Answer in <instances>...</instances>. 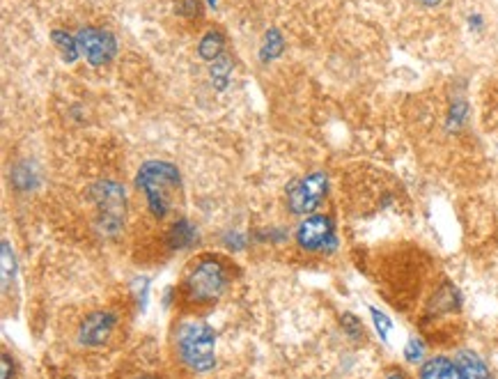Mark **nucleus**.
<instances>
[{
    "label": "nucleus",
    "mask_w": 498,
    "mask_h": 379,
    "mask_svg": "<svg viewBox=\"0 0 498 379\" xmlns=\"http://www.w3.org/2000/svg\"><path fill=\"white\" fill-rule=\"evenodd\" d=\"M234 267L221 253H200L184 269L178 283V299L188 312L217 306L233 288Z\"/></svg>",
    "instance_id": "f257e3e1"
},
{
    "label": "nucleus",
    "mask_w": 498,
    "mask_h": 379,
    "mask_svg": "<svg viewBox=\"0 0 498 379\" xmlns=\"http://www.w3.org/2000/svg\"><path fill=\"white\" fill-rule=\"evenodd\" d=\"M172 351L191 375H209L217 368V331L198 315L182 318L172 329Z\"/></svg>",
    "instance_id": "f03ea898"
},
{
    "label": "nucleus",
    "mask_w": 498,
    "mask_h": 379,
    "mask_svg": "<svg viewBox=\"0 0 498 379\" xmlns=\"http://www.w3.org/2000/svg\"><path fill=\"white\" fill-rule=\"evenodd\" d=\"M136 189L143 195L145 209L156 224H163L172 214L182 193L179 168L163 159H150L136 173Z\"/></svg>",
    "instance_id": "7ed1b4c3"
},
{
    "label": "nucleus",
    "mask_w": 498,
    "mask_h": 379,
    "mask_svg": "<svg viewBox=\"0 0 498 379\" xmlns=\"http://www.w3.org/2000/svg\"><path fill=\"white\" fill-rule=\"evenodd\" d=\"M294 244L305 256H333L340 249L336 218L327 212L304 217L294 230Z\"/></svg>",
    "instance_id": "20e7f679"
},
{
    "label": "nucleus",
    "mask_w": 498,
    "mask_h": 379,
    "mask_svg": "<svg viewBox=\"0 0 498 379\" xmlns=\"http://www.w3.org/2000/svg\"><path fill=\"white\" fill-rule=\"evenodd\" d=\"M94 209H97V228L113 237L124 228L127 217V191L115 179H99L90 186Z\"/></svg>",
    "instance_id": "39448f33"
},
{
    "label": "nucleus",
    "mask_w": 498,
    "mask_h": 379,
    "mask_svg": "<svg viewBox=\"0 0 498 379\" xmlns=\"http://www.w3.org/2000/svg\"><path fill=\"white\" fill-rule=\"evenodd\" d=\"M328 193H331V178H328L327 170H312L304 178L294 179L288 186L285 205L294 217H311L327 202Z\"/></svg>",
    "instance_id": "423d86ee"
},
{
    "label": "nucleus",
    "mask_w": 498,
    "mask_h": 379,
    "mask_svg": "<svg viewBox=\"0 0 498 379\" xmlns=\"http://www.w3.org/2000/svg\"><path fill=\"white\" fill-rule=\"evenodd\" d=\"M117 327H120V312L113 308H99V311L88 312L76 327L78 345L90 347V350L108 345Z\"/></svg>",
    "instance_id": "0eeeda50"
},
{
    "label": "nucleus",
    "mask_w": 498,
    "mask_h": 379,
    "mask_svg": "<svg viewBox=\"0 0 498 379\" xmlns=\"http://www.w3.org/2000/svg\"><path fill=\"white\" fill-rule=\"evenodd\" d=\"M76 39L81 56H85V60L92 67L108 65L117 56V39L111 30L97 28V26H83V28H78Z\"/></svg>",
    "instance_id": "6e6552de"
},
{
    "label": "nucleus",
    "mask_w": 498,
    "mask_h": 379,
    "mask_svg": "<svg viewBox=\"0 0 498 379\" xmlns=\"http://www.w3.org/2000/svg\"><path fill=\"white\" fill-rule=\"evenodd\" d=\"M198 240H200L198 225L191 224V221L184 217L175 218V221L166 228V233H163V246L172 253L194 249V246L198 244Z\"/></svg>",
    "instance_id": "1a4fd4ad"
},
{
    "label": "nucleus",
    "mask_w": 498,
    "mask_h": 379,
    "mask_svg": "<svg viewBox=\"0 0 498 379\" xmlns=\"http://www.w3.org/2000/svg\"><path fill=\"white\" fill-rule=\"evenodd\" d=\"M418 379H464L462 370L455 361V357L448 354H434L427 357L425 361L418 366Z\"/></svg>",
    "instance_id": "9d476101"
},
{
    "label": "nucleus",
    "mask_w": 498,
    "mask_h": 379,
    "mask_svg": "<svg viewBox=\"0 0 498 379\" xmlns=\"http://www.w3.org/2000/svg\"><path fill=\"white\" fill-rule=\"evenodd\" d=\"M455 361L460 366L464 379H494L489 363L470 347H462V350L455 351Z\"/></svg>",
    "instance_id": "9b49d317"
},
{
    "label": "nucleus",
    "mask_w": 498,
    "mask_h": 379,
    "mask_svg": "<svg viewBox=\"0 0 498 379\" xmlns=\"http://www.w3.org/2000/svg\"><path fill=\"white\" fill-rule=\"evenodd\" d=\"M223 51H225V35L221 30L211 28L207 30L198 42V56L207 62H214L223 56Z\"/></svg>",
    "instance_id": "f8f14e48"
},
{
    "label": "nucleus",
    "mask_w": 498,
    "mask_h": 379,
    "mask_svg": "<svg viewBox=\"0 0 498 379\" xmlns=\"http://www.w3.org/2000/svg\"><path fill=\"white\" fill-rule=\"evenodd\" d=\"M51 39H53V44H56V49L60 51V56L65 62H76L78 56H81V49H78V39L76 35L67 33V30H53L51 33Z\"/></svg>",
    "instance_id": "ddd939ff"
},
{
    "label": "nucleus",
    "mask_w": 498,
    "mask_h": 379,
    "mask_svg": "<svg viewBox=\"0 0 498 379\" xmlns=\"http://www.w3.org/2000/svg\"><path fill=\"white\" fill-rule=\"evenodd\" d=\"M285 51V37L278 28H269L265 35V42L260 46V60L262 62H273L276 58L282 56Z\"/></svg>",
    "instance_id": "4468645a"
},
{
    "label": "nucleus",
    "mask_w": 498,
    "mask_h": 379,
    "mask_svg": "<svg viewBox=\"0 0 498 379\" xmlns=\"http://www.w3.org/2000/svg\"><path fill=\"white\" fill-rule=\"evenodd\" d=\"M233 67H234L233 58L225 56V53H223L218 60L211 62L209 74H211V83H214V88H217V90H225L227 88L230 78H233Z\"/></svg>",
    "instance_id": "2eb2a0df"
},
{
    "label": "nucleus",
    "mask_w": 498,
    "mask_h": 379,
    "mask_svg": "<svg viewBox=\"0 0 498 379\" xmlns=\"http://www.w3.org/2000/svg\"><path fill=\"white\" fill-rule=\"evenodd\" d=\"M466 117H469V104H466L464 99H455L448 111V120H446L448 131H460V129L464 127Z\"/></svg>",
    "instance_id": "dca6fc26"
},
{
    "label": "nucleus",
    "mask_w": 498,
    "mask_h": 379,
    "mask_svg": "<svg viewBox=\"0 0 498 379\" xmlns=\"http://www.w3.org/2000/svg\"><path fill=\"white\" fill-rule=\"evenodd\" d=\"M340 327H343V331L347 334V338H352V341L359 343L366 338V327H363V322L356 318L354 312H344L343 318H340Z\"/></svg>",
    "instance_id": "f3484780"
},
{
    "label": "nucleus",
    "mask_w": 498,
    "mask_h": 379,
    "mask_svg": "<svg viewBox=\"0 0 498 379\" xmlns=\"http://www.w3.org/2000/svg\"><path fill=\"white\" fill-rule=\"evenodd\" d=\"M14 272H17V257L12 251L10 241H3V288H10L12 280H14Z\"/></svg>",
    "instance_id": "a211bd4d"
},
{
    "label": "nucleus",
    "mask_w": 498,
    "mask_h": 379,
    "mask_svg": "<svg viewBox=\"0 0 498 379\" xmlns=\"http://www.w3.org/2000/svg\"><path fill=\"white\" fill-rule=\"evenodd\" d=\"M425 351H427V345H425V341L423 338H418V336H411L409 341H407V345H405V361L407 363H418L421 366L423 361H425Z\"/></svg>",
    "instance_id": "6ab92c4d"
},
{
    "label": "nucleus",
    "mask_w": 498,
    "mask_h": 379,
    "mask_svg": "<svg viewBox=\"0 0 498 379\" xmlns=\"http://www.w3.org/2000/svg\"><path fill=\"white\" fill-rule=\"evenodd\" d=\"M370 318H372V324H375L376 334H379V338H382L383 343H388V336H391V331H393V320L375 306H370Z\"/></svg>",
    "instance_id": "aec40b11"
},
{
    "label": "nucleus",
    "mask_w": 498,
    "mask_h": 379,
    "mask_svg": "<svg viewBox=\"0 0 498 379\" xmlns=\"http://www.w3.org/2000/svg\"><path fill=\"white\" fill-rule=\"evenodd\" d=\"M175 14L186 21H195L202 17V0H179L175 3Z\"/></svg>",
    "instance_id": "412c9836"
},
{
    "label": "nucleus",
    "mask_w": 498,
    "mask_h": 379,
    "mask_svg": "<svg viewBox=\"0 0 498 379\" xmlns=\"http://www.w3.org/2000/svg\"><path fill=\"white\" fill-rule=\"evenodd\" d=\"M0 363H3V379L17 377V366H14V359H12L10 351H3V359H0Z\"/></svg>",
    "instance_id": "4be33fe9"
},
{
    "label": "nucleus",
    "mask_w": 498,
    "mask_h": 379,
    "mask_svg": "<svg viewBox=\"0 0 498 379\" xmlns=\"http://www.w3.org/2000/svg\"><path fill=\"white\" fill-rule=\"evenodd\" d=\"M223 244H225V246L234 244V249L239 251V249H244V246H246V237L241 233H234V230H230V233L223 237Z\"/></svg>",
    "instance_id": "5701e85b"
},
{
    "label": "nucleus",
    "mask_w": 498,
    "mask_h": 379,
    "mask_svg": "<svg viewBox=\"0 0 498 379\" xmlns=\"http://www.w3.org/2000/svg\"><path fill=\"white\" fill-rule=\"evenodd\" d=\"M382 379H411V377L402 368H391V370H386V373H383Z\"/></svg>",
    "instance_id": "b1692460"
},
{
    "label": "nucleus",
    "mask_w": 498,
    "mask_h": 379,
    "mask_svg": "<svg viewBox=\"0 0 498 379\" xmlns=\"http://www.w3.org/2000/svg\"><path fill=\"white\" fill-rule=\"evenodd\" d=\"M127 379H166V377H163V375H159V373H136Z\"/></svg>",
    "instance_id": "393cba45"
},
{
    "label": "nucleus",
    "mask_w": 498,
    "mask_h": 379,
    "mask_svg": "<svg viewBox=\"0 0 498 379\" xmlns=\"http://www.w3.org/2000/svg\"><path fill=\"white\" fill-rule=\"evenodd\" d=\"M482 23H485V21H482L480 14H470V17H469V26H470V28H473V30H480V28H482Z\"/></svg>",
    "instance_id": "a878e982"
},
{
    "label": "nucleus",
    "mask_w": 498,
    "mask_h": 379,
    "mask_svg": "<svg viewBox=\"0 0 498 379\" xmlns=\"http://www.w3.org/2000/svg\"><path fill=\"white\" fill-rule=\"evenodd\" d=\"M421 5H425V7H439L443 3V0H418Z\"/></svg>",
    "instance_id": "bb28decb"
},
{
    "label": "nucleus",
    "mask_w": 498,
    "mask_h": 379,
    "mask_svg": "<svg viewBox=\"0 0 498 379\" xmlns=\"http://www.w3.org/2000/svg\"><path fill=\"white\" fill-rule=\"evenodd\" d=\"M209 5H211V7H217V0H209Z\"/></svg>",
    "instance_id": "cd10ccee"
}]
</instances>
